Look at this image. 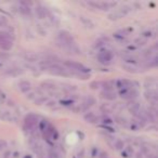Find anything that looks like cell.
<instances>
[{
  "mask_svg": "<svg viewBox=\"0 0 158 158\" xmlns=\"http://www.w3.org/2000/svg\"><path fill=\"white\" fill-rule=\"evenodd\" d=\"M63 64L71 71H77V73H83V74H88L90 71V68H88L87 66H85L81 63L75 62V61H65Z\"/></svg>",
  "mask_w": 158,
  "mask_h": 158,
  "instance_id": "1",
  "label": "cell"
},
{
  "mask_svg": "<svg viewBox=\"0 0 158 158\" xmlns=\"http://www.w3.org/2000/svg\"><path fill=\"white\" fill-rule=\"evenodd\" d=\"M118 93H119L120 98H125V100H132L133 98H137L140 92L139 90L137 89V87H128V88H124V89H120L118 90Z\"/></svg>",
  "mask_w": 158,
  "mask_h": 158,
  "instance_id": "2",
  "label": "cell"
},
{
  "mask_svg": "<svg viewBox=\"0 0 158 158\" xmlns=\"http://www.w3.org/2000/svg\"><path fill=\"white\" fill-rule=\"evenodd\" d=\"M39 124V117L35 114H28L24 119V129L28 131L36 130V127Z\"/></svg>",
  "mask_w": 158,
  "mask_h": 158,
  "instance_id": "3",
  "label": "cell"
},
{
  "mask_svg": "<svg viewBox=\"0 0 158 158\" xmlns=\"http://www.w3.org/2000/svg\"><path fill=\"white\" fill-rule=\"evenodd\" d=\"M47 71L54 76H64V77H68L71 76V71L67 68H64L63 66H60L57 64H50V66L48 67Z\"/></svg>",
  "mask_w": 158,
  "mask_h": 158,
  "instance_id": "4",
  "label": "cell"
},
{
  "mask_svg": "<svg viewBox=\"0 0 158 158\" xmlns=\"http://www.w3.org/2000/svg\"><path fill=\"white\" fill-rule=\"evenodd\" d=\"M130 11H131V7H129V6H124V7H121L120 9L116 10V11L108 14V18L112 20V21L119 20V18L124 17L125 15H127Z\"/></svg>",
  "mask_w": 158,
  "mask_h": 158,
  "instance_id": "5",
  "label": "cell"
},
{
  "mask_svg": "<svg viewBox=\"0 0 158 158\" xmlns=\"http://www.w3.org/2000/svg\"><path fill=\"white\" fill-rule=\"evenodd\" d=\"M57 41H59V44H75L73 36L67 30H60L59 32V34H57Z\"/></svg>",
  "mask_w": 158,
  "mask_h": 158,
  "instance_id": "6",
  "label": "cell"
},
{
  "mask_svg": "<svg viewBox=\"0 0 158 158\" xmlns=\"http://www.w3.org/2000/svg\"><path fill=\"white\" fill-rule=\"evenodd\" d=\"M114 54L110 50H100L98 53V61L102 64H110L113 60Z\"/></svg>",
  "mask_w": 158,
  "mask_h": 158,
  "instance_id": "7",
  "label": "cell"
},
{
  "mask_svg": "<svg viewBox=\"0 0 158 158\" xmlns=\"http://www.w3.org/2000/svg\"><path fill=\"white\" fill-rule=\"evenodd\" d=\"M144 96L147 101L152 104V106H156V104H157V100H158V94H157V91H156L155 89L146 90V91L144 92Z\"/></svg>",
  "mask_w": 158,
  "mask_h": 158,
  "instance_id": "8",
  "label": "cell"
},
{
  "mask_svg": "<svg viewBox=\"0 0 158 158\" xmlns=\"http://www.w3.org/2000/svg\"><path fill=\"white\" fill-rule=\"evenodd\" d=\"M127 108H128L129 113L133 115L134 117H137L141 112V104L137 101H130L127 104Z\"/></svg>",
  "mask_w": 158,
  "mask_h": 158,
  "instance_id": "9",
  "label": "cell"
},
{
  "mask_svg": "<svg viewBox=\"0 0 158 158\" xmlns=\"http://www.w3.org/2000/svg\"><path fill=\"white\" fill-rule=\"evenodd\" d=\"M94 104H95V98H92V96H87V98L83 100V104H80V108L81 110L86 112V110H89L91 106H93Z\"/></svg>",
  "mask_w": 158,
  "mask_h": 158,
  "instance_id": "10",
  "label": "cell"
},
{
  "mask_svg": "<svg viewBox=\"0 0 158 158\" xmlns=\"http://www.w3.org/2000/svg\"><path fill=\"white\" fill-rule=\"evenodd\" d=\"M35 11H36L37 16H38L39 18H41V20L46 18L47 16L49 15L48 9H47V8H44V6H41V5L37 6V7H36V10H35Z\"/></svg>",
  "mask_w": 158,
  "mask_h": 158,
  "instance_id": "11",
  "label": "cell"
},
{
  "mask_svg": "<svg viewBox=\"0 0 158 158\" xmlns=\"http://www.w3.org/2000/svg\"><path fill=\"white\" fill-rule=\"evenodd\" d=\"M83 118H85L86 121L89 122V124H98V120H100V118H98V117L96 116V115L94 114L93 112L86 113L85 116H83Z\"/></svg>",
  "mask_w": 158,
  "mask_h": 158,
  "instance_id": "12",
  "label": "cell"
},
{
  "mask_svg": "<svg viewBox=\"0 0 158 158\" xmlns=\"http://www.w3.org/2000/svg\"><path fill=\"white\" fill-rule=\"evenodd\" d=\"M100 95H101L102 98L107 100V101H114L117 96L114 91H105V90H103V91L100 93Z\"/></svg>",
  "mask_w": 158,
  "mask_h": 158,
  "instance_id": "13",
  "label": "cell"
},
{
  "mask_svg": "<svg viewBox=\"0 0 158 158\" xmlns=\"http://www.w3.org/2000/svg\"><path fill=\"white\" fill-rule=\"evenodd\" d=\"M17 87H18V89H20V91L25 93V92L29 91L30 88H32V85H30V83L27 80H21L17 83Z\"/></svg>",
  "mask_w": 158,
  "mask_h": 158,
  "instance_id": "14",
  "label": "cell"
},
{
  "mask_svg": "<svg viewBox=\"0 0 158 158\" xmlns=\"http://www.w3.org/2000/svg\"><path fill=\"white\" fill-rule=\"evenodd\" d=\"M40 86H41L42 89L48 90V91H50V92L56 90V85H55L54 83H52V81H44Z\"/></svg>",
  "mask_w": 158,
  "mask_h": 158,
  "instance_id": "15",
  "label": "cell"
},
{
  "mask_svg": "<svg viewBox=\"0 0 158 158\" xmlns=\"http://www.w3.org/2000/svg\"><path fill=\"white\" fill-rule=\"evenodd\" d=\"M12 47H13V41H12V40H10V39L3 40V41L0 44V48L2 49V50H5V51L11 50Z\"/></svg>",
  "mask_w": 158,
  "mask_h": 158,
  "instance_id": "16",
  "label": "cell"
},
{
  "mask_svg": "<svg viewBox=\"0 0 158 158\" xmlns=\"http://www.w3.org/2000/svg\"><path fill=\"white\" fill-rule=\"evenodd\" d=\"M115 122H117L118 125H120V126H124V127H127L128 126V120H127V118H125L124 116H120V115H116L115 116Z\"/></svg>",
  "mask_w": 158,
  "mask_h": 158,
  "instance_id": "17",
  "label": "cell"
},
{
  "mask_svg": "<svg viewBox=\"0 0 158 158\" xmlns=\"http://www.w3.org/2000/svg\"><path fill=\"white\" fill-rule=\"evenodd\" d=\"M100 86H102L103 90H105V91H113L115 87L114 83H112V81H102V83H100Z\"/></svg>",
  "mask_w": 158,
  "mask_h": 158,
  "instance_id": "18",
  "label": "cell"
},
{
  "mask_svg": "<svg viewBox=\"0 0 158 158\" xmlns=\"http://www.w3.org/2000/svg\"><path fill=\"white\" fill-rule=\"evenodd\" d=\"M156 83H157V80H156L155 77H148L144 81V86L146 88H149V89H152V87H154Z\"/></svg>",
  "mask_w": 158,
  "mask_h": 158,
  "instance_id": "19",
  "label": "cell"
},
{
  "mask_svg": "<svg viewBox=\"0 0 158 158\" xmlns=\"http://www.w3.org/2000/svg\"><path fill=\"white\" fill-rule=\"evenodd\" d=\"M25 59L27 61H30V62H35V61H38V55H37L36 53L29 52L25 54Z\"/></svg>",
  "mask_w": 158,
  "mask_h": 158,
  "instance_id": "20",
  "label": "cell"
},
{
  "mask_svg": "<svg viewBox=\"0 0 158 158\" xmlns=\"http://www.w3.org/2000/svg\"><path fill=\"white\" fill-rule=\"evenodd\" d=\"M125 147V143L122 140H120V139H117V140H115L114 142V148L118 149V151H120V149H122Z\"/></svg>",
  "mask_w": 158,
  "mask_h": 158,
  "instance_id": "21",
  "label": "cell"
},
{
  "mask_svg": "<svg viewBox=\"0 0 158 158\" xmlns=\"http://www.w3.org/2000/svg\"><path fill=\"white\" fill-rule=\"evenodd\" d=\"M20 13L21 14H23V15H26V16H30L32 15V11H30V8H28V7H20Z\"/></svg>",
  "mask_w": 158,
  "mask_h": 158,
  "instance_id": "22",
  "label": "cell"
},
{
  "mask_svg": "<svg viewBox=\"0 0 158 158\" xmlns=\"http://www.w3.org/2000/svg\"><path fill=\"white\" fill-rule=\"evenodd\" d=\"M122 68H124L125 71H129V73H133V74H135V73H140V71H137V68H135V67L132 66V65L125 64V65H122Z\"/></svg>",
  "mask_w": 158,
  "mask_h": 158,
  "instance_id": "23",
  "label": "cell"
},
{
  "mask_svg": "<svg viewBox=\"0 0 158 158\" xmlns=\"http://www.w3.org/2000/svg\"><path fill=\"white\" fill-rule=\"evenodd\" d=\"M7 39H10L11 40V34L7 32H0V44L3 41V40H7Z\"/></svg>",
  "mask_w": 158,
  "mask_h": 158,
  "instance_id": "24",
  "label": "cell"
},
{
  "mask_svg": "<svg viewBox=\"0 0 158 158\" xmlns=\"http://www.w3.org/2000/svg\"><path fill=\"white\" fill-rule=\"evenodd\" d=\"M48 98L46 96H37V98H35V104L36 105H42L47 102Z\"/></svg>",
  "mask_w": 158,
  "mask_h": 158,
  "instance_id": "25",
  "label": "cell"
},
{
  "mask_svg": "<svg viewBox=\"0 0 158 158\" xmlns=\"http://www.w3.org/2000/svg\"><path fill=\"white\" fill-rule=\"evenodd\" d=\"M62 87H63V89H64L65 91H67V92L75 91V90H77V87H76V86H73V85H67V83H63Z\"/></svg>",
  "mask_w": 158,
  "mask_h": 158,
  "instance_id": "26",
  "label": "cell"
},
{
  "mask_svg": "<svg viewBox=\"0 0 158 158\" xmlns=\"http://www.w3.org/2000/svg\"><path fill=\"white\" fill-rule=\"evenodd\" d=\"M48 158H60V156H59V154L56 153V151L53 148H49L48 151V156H47Z\"/></svg>",
  "mask_w": 158,
  "mask_h": 158,
  "instance_id": "27",
  "label": "cell"
},
{
  "mask_svg": "<svg viewBox=\"0 0 158 158\" xmlns=\"http://www.w3.org/2000/svg\"><path fill=\"white\" fill-rule=\"evenodd\" d=\"M101 110L104 114H108V113L112 112V107H110L108 104H103V105L101 106Z\"/></svg>",
  "mask_w": 158,
  "mask_h": 158,
  "instance_id": "28",
  "label": "cell"
},
{
  "mask_svg": "<svg viewBox=\"0 0 158 158\" xmlns=\"http://www.w3.org/2000/svg\"><path fill=\"white\" fill-rule=\"evenodd\" d=\"M80 20L83 22V24H85V25L88 26V27H89V25H90V27H93V23H92L90 20H88L86 16H80Z\"/></svg>",
  "mask_w": 158,
  "mask_h": 158,
  "instance_id": "29",
  "label": "cell"
},
{
  "mask_svg": "<svg viewBox=\"0 0 158 158\" xmlns=\"http://www.w3.org/2000/svg\"><path fill=\"white\" fill-rule=\"evenodd\" d=\"M89 87L91 88L92 90H98V88H100V83H98V81H92V83H90Z\"/></svg>",
  "mask_w": 158,
  "mask_h": 158,
  "instance_id": "30",
  "label": "cell"
},
{
  "mask_svg": "<svg viewBox=\"0 0 158 158\" xmlns=\"http://www.w3.org/2000/svg\"><path fill=\"white\" fill-rule=\"evenodd\" d=\"M135 44H137V46H143V44H146V39L144 38H137L135 39Z\"/></svg>",
  "mask_w": 158,
  "mask_h": 158,
  "instance_id": "31",
  "label": "cell"
},
{
  "mask_svg": "<svg viewBox=\"0 0 158 158\" xmlns=\"http://www.w3.org/2000/svg\"><path fill=\"white\" fill-rule=\"evenodd\" d=\"M6 147H7V141L0 139V151H1V149H5Z\"/></svg>",
  "mask_w": 158,
  "mask_h": 158,
  "instance_id": "32",
  "label": "cell"
},
{
  "mask_svg": "<svg viewBox=\"0 0 158 158\" xmlns=\"http://www.w3.org/2000/svg\"><path fill=\"white\" fill-rule=\"evenodd\" d=\"M100 119L103 120L104 124H110V122H112V119H110V118H108L107 116H105V115H103V117H102V118H100Z\"/></svg>",
  "mask_w": 158,
  "mask_h": 158,
  "instance_id": "33",
  "label": "cell"
},
{
  "mask_svg": "<svg viewBox=\"0 0 158 158\" xmlns=\"http://www.w3.org/2000/svg\"><path fill=\"white\" fill-rule=\"evenodd\" d=\"M8 24V20L5 16H0V25H7Z\"/></svg>",
  "mask_w": 158,
  "mask_h": 158,
  "instance_id": "34",
  "label": "cell"
},
{
  "mask_svg": "<svg viewBox=\"0 0 158 158\" xmlns=\"http://www.w3.org/2000/svg\"><path fill=\"white\" fill-rule=\"evenodd\" d=\"M104 44H105V41H104L103 39H98V40H96V42H95V47L98 48V47L104 46Z\"/></svg>",
  "mask_w": 158,
  "mask_h": 158,
  "instance_id": "35",
  "label": "cell"
},
{
  "mask_svg": "<svg viewBox=\"0 0 158 158\" xmlns=\"http://www.w3.org/2000/svg\"><path fill=\"white\" fill-rule=\"evenodd\" d=\"M35 96L36 95H35L34 92H29V93L26 94V98H27L28 100H33V98H35Z\"/></svg>",
  "mask_w": 158,
  "mask_h": 158,
  "instance_id": "36",
  "label": "cell"
},
{
  "mask_svg": "<svg viewBox=\"0 0 158 158\" xmlns=\"http://www.w3.org/2000/svg\"><path fill=\"white\" fill-rule=\"evenodd\" d=\"M46 105H47V106H50V107H52V106L55 105V102L50 101V102H48V104H46Z\"/></svg>",
  "mask_w": 158,
  "mask_h": 158,
  "instance_id": "37",
  "label": "cell"
},
{
  "mask_svg": "<svg viewBox=\"0 0 158 158\" xmlns=\"http://www.w3.org/2000/svg\"><path fill=\"white\" fill-rule=\"evenodd\" d=\"M8 105H9V106H14V102L11 101V100H9V101H8Z\"/></svg>",
  "mask_w": 158,
  "mask_h": 158,
  "instance_id": "38",
  "label": "cell"
}]
</instances>
